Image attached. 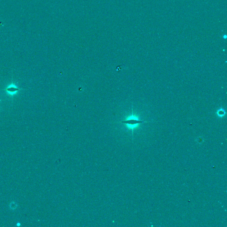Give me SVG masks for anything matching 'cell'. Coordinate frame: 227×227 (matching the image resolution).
<instances>
[{"mask_svg":"<svg viewBox=\"0 0 227 227\" xmlns=\"http://www.w3.org/2000/svg\"><path fill=\"white\" fill-rule=\"evenodd\" d=\"M19 90V89L15 87H9V88H8L7 89V91L8 92H11V93H13V92H14L17 91Z\"/></svg>","mask_w":227,"mask_h":227,"instance_id":"obj_2","label":"cell"},{"mask_svg":"<svg viewBox=\"0 0 227 227\" xmlns=\"http://www.w3.org/2000/svg\"><path fill=\"white\" fill-rule=\"evenodd\" d=\"M121 122L126 124L128 125L131 126H134L136 125L144 123L145 122L138 120L135 118H129L128 119H127L126 120L122 121Z\"/></svg>","mask_w":227,"mask_h":227,"instance_id":"obj_1","label":"cell"},{"mask_svg":"<svg viewBox=\"0 0 227 227\" xmlns=\"http://www.w3.org/2000/svg\"><path fill=\"white\" fill-rule=\"evenodd\" d=\"M224 113H225V111L222 109L219 110L218 111V114L219 116H223Z\"/></svg>","mask_w":227,"mask_h":227,"instance_id":"obj_3","label":"cell"}]
</instances>
